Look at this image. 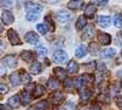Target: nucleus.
<instances>
[{
	"mask_svg": "<svg viewBox=\"0 0 122 110\" xmlns=\"http://www.w3.org/2000/svg\"><path fill=\"white\" fill-rule=\"evenodd\" d=\"M10 81H11V83L14 86H18L20 83H21V77H20V72H14L11 73V76H10Z\"/></svg>",
	"mask_w": 122,
	"mask_h": 110,
	"instance_id": "5701e85b",
	"label": "nucleus"
},
{
	"mask_svg": "<svg viewBox=\"0 0 122 110\" xmlns=\"http://www.w3.org/2000/svg\"><path fill=\"white\" fill-rule=\"evenodd\" d=\"M29 70H30V73H33V75H39L40 71H42V65H40L38 61L33 63L32 65L29 66Z\"/></svg>",
	"mask_w": 122,
	"mask_h": 110,
	"instance_id": "6ab92c4d",
	"label": "nucleus"
},
{
	"mask_svg": "<svg viewBox=\"0 0 122 110\" xmlns=\"http://www.w3.org/2000/svg\"><path fill=\"white\" fill-rule=\"evenodd\" d=\"M71 18V15L68 11H66V10H61V11L57 12V21L61 23V25H66Z\"/></svg>",
	"mask_w": 122,
	"mask_h": 110,
	"instance_id": "f03ea898",
	"label": "nucleus"
},
{
	"mask_svg": "<svg viewBox=\"0 0 122 110\" xmlns=\"http://www.w3.org/2000/svg\"><path fill=\"white\" fill-rule=\"evenodd\" d=\"M37 29L39 31L40 34H45V33L48 32V27H46V25H43V23H39V25L37 26Z\"/></svg>",
	"mask_w": 122,
	"mask_h": 110,
	"instance_id": "f704fd0d",
	"label": "nucleus"
},
{
	"mask_svg": "<svg viewBox=\"0 0 122 110\" xmlns=\"http://www.w3.org/2000/svg\"><path fill=\"white\" fill-rule=\"evenodd\" d=\"M36 50H37V54L39 55V56H45L46 55V48L44 47V45H39V47H37V49H36Z\"/></svg>",
	"mask_w": 122,
	"mask_h": 110,
	"instance_id": "7c9ffc66",
	"label": "nucleus"
},
{
	"mask_svg": "<svg viewBox=\"0 0 122 110\" xmlns=\"http://www.w3.org/2000/svg\"><path fill=\"white\" fill-rule=\"evenodd\" d=\"M95 12H97V9H95V6L93 4H89V5L86 6V10H84V16L86 17L92 18V17L95 15Z\"/></svg>",
	"mask_w": 122,
	"mask_h": 110,
	"instance_id": "4468645a",
	"label": "nucleus"
},
{
	"mask_svg": "<svg viewBox=\"0 0 122 110\" xmlns=\"http://www.w3.org/2000/svg\"><path fill=\"white\" fill-rule=\"evenodd\" d=\"M54 110H61V109H54Z\"/></svg>",
	"mask_w": 122,
	"mask_h": 110,
	"instance_id": "a18cd8bd",
	"label": "nucleus"
},
{
	"mask_svg": "<svg viewBox=\"0 0 122 110\" xmlns=\"http://www.w3.org/2000/svg\"><path fill=\"white\" fill-rule=\"evenodd\" d=\"M67 70H68V73H77L78 72V64L75 61V60H71L67 65Z\"/></svg>",
	"mask_w": 122,
	"mask_h": 110,
	"instance_id": "a211bd4d",
	"label": "nucleus"
},
{
	"mask_svg": "<svg viewBox=\"0 0 122 110\" xmlns=\"http://www.w3.org/2000/svg\"><path fill=\"white\" fill-rule=\"evenodd\" d=\"M12 5H14V3L10 1V0H9V1H1V6L3 7H11Z\"/></svg>",
	"mask_w": 122,
	"mask_h": 110,
	"instance_id": "4c0bfd02",
	"label": "nucleus"
},
{
	"mask_svg": "<svg viewBox=\"0 0 122 110\" xmlns=\"http://www.w3.org/2000/svg\"><path fill=\"white\" fill-rule=\"evenodd\" d=\"M44 93H45L44 87L38 84V86L36 87V89H34V92H33V97H34V98H39V97H42Z\"/></svg>",
	"mask_w": 122,
	"mask_h": 110,
	"instance_id": "393cba45",
	"label": "nucleus"
},
{
	"mask_svg": "<svg viewBox=\"0 0 122 110\" xmlns=\"http://www.w3.org/2000/svg\"><path fill=\"white\" fill-rule=\"evenodd\" d=\"M94 27L93 26H87L84 29H83V33H82V39L83 41H90L93 39L94 37Z\"/></svg>",
	"mask_w": 122,
	"mask_h": 110,
	"instance_id": "7ed1b4c3",
	"label": "nucleus"
},
{
	"mask_svg": "<svg viewBox=\"0 0 122 110\" xmlns=\"http://www.w3.org/2000/svg\"><path fill=\"white\" fill-rule=\"evenodd\" d=\"M21 59L23 60V61H27V63L32 61L33 60V53L30 50H23L21 53Z\"/></svg>",
	"mask_w": 122,
	"mask_h": 110,
	"instance_id": "4be33fe9",
	"label": "nucleus"
},
{
	"mask_svg": "<svg viewBox=\"0 0 122 110\" xmlns=\"http://www.w3.org/2000/svg\"><path fill=\"white\" fill-rule=\"evenodd\" d=\"M94 4L98 5V6H105L107 4V0H95Z\"/></svg>",
	"mask_w": 122,
	"mask_h": 110,
	"instance_id": "e433bc0d",
	"label": "nucleus"
},
{
	"mask_svg": "<svg viewBox=\"0 0 122 110\" xmlns=\"http://www.w3.org/2000/svg\"><path fill=\"white\" fill-rule=\"evenodd\" d=\"M48 87L50 89H53V91H56V89H59L60 87V83H59V79H54V78H50L48 81Z\"/></svg>",
	"mask_w": 122,
	"mask_h": 110,
	"instance_id": "b1692460",
	"label": "nucleus"
},
{
	"mask_svg": "<svg viewBox=\"0 0 122 110\" xmlns=\"http://www.w3.org/2000/svg\"><path fill=\"white\" fill-rule=\"evenodd\" d=\"M117 76H118V77H122V70H120V71H117Z\"/></svg>",
	"mask_w": 122,
	"mask_h": 110,
	"instance_id": "c03bdc74",
	"label": "nucleus"
},
{
	"mask_svg": "<svg viewBox=\"0 0 122 110\" xmlns=\"http://www.w3.org/2000/svg\"><path fill=\"white\" fill-rule=\"evenodd\" d=\"M89 78H90L89 75H82V76H79V77L76 79V86H77V87H81V88H83V86L88 83Z\"/></svg>",
	"mask_w": 122,
	"mask_h": 110,
	"instance_id": "ddd939ff",
	"label": "nucleus"
},
{
	"mask_svg": "<svg viewBox=\"0 0 122 110\" xmlns=\"http://www.w3.org/2000/svg\"><path fill=\"white\" fill-rule=\"evenodd\" d=\"M0 87H1V94H4V93L7 92V87H6L4 83H1V86H0Z\"/></svg>",
	"mask_w": 122,
	"mask_h": 110,
	"instance_id": "a19ab883",
	"label": "nucleus"
},
{
	"mask_svg": "<svg viewBox=\"0 0 122 110\" xmlns=\"http://www.w3.org/2000/svg\"><path fill=\"white\" fill-rule=\"evenodd\" d=\"M98 99H99L100 102H104L105 104H109V103H110L109 97H107V95H105V94H100V95L98 97Z\"/></svg>",
	"mask_w": 122,
	"mask_h": 110,
	"instance_id": "c9c22d12",
	"label": "nucleus"
},
{
	"mask_svg": "<svg viewBox=\"0 0 122 110\" xmlns=\"http://www.w3.org/2000/svg\"><path fill=\"white\" fill-rule=\"evenodd\" d=\"M48 109V103L46 102H39L33 106V110H46Z\"/></svg>",
	"mask_w": 122,
	"mask_h": 110,
	"instance_id": "cd10ccee",
	"label": "nucleus"
},
{
	"mask_svg": "<svg viewBox=\"0 0 122 110\" xmlns=\"http://www.w3.org/2000/svg\"><path fill=\"white\" fill-rule=\"evenodd\" d=\"M54 75L59 81H66V71L61 67H55L54 68Z\"/></svg>",
	"mask_w": 122,
	"mask_h": 110,
	"instance_id": "9d476101",
	"label": "nucleus"
},
{
	"mask_svg": "<svg viewBox=\"0 0 122 110\" xmlns=\"http://www.w3.org/2000/svg\"><path fill=\"white\" fill-rule=\"evenodd\" d=\"M116 54V50L114 48H107V49H104L103 53H101V58L103 59H110V58H112L115 56Z\"/></svg>",
	"mask_w": 122,
	"mask_h": 110,
	"instance_id": "dca6fc26",
	"label": "nucleus"
},
{
	"mask_svg": "<svg viewBox=\"0 0 122 110\" xmlns=\"http://www.w3.org/2000/svg\"><path fill=\"white\" fill-rule=\"evenodd\" d=\"M115 102H116V105L118 108H122V95H118L116 99H115Z\"/></svg>",
	"mask_w": 122,
	"mask_h": 110,
	"instance_id": "58836bf2",
	"label": "nucleus"
},
{
	"mask_svg": "<svg viewBox=\"0 0 122 110\" xmlns=\"http://www.w3.org/2000/svg\"><path fill=\"white\" fill-rule=\"evenodd\" d=\"M4 61L7 64V66L10 67H15L17 65V61H16V56L15 55H6L4 58Z\"/></svg>",
	"mask_w": 122,
	"mask_h": 110,
	"instance_id": "f3484780",
	"label": "nucleus"
},
{
	"mask_svg": "<svg viewBox=\"0 0 122 110\" xmlns=\"http://www.w3.org/2000/svg\"><path fill=\"white\" fill-rule=\"evenodd\" d=\"M79 97H81V99H82L83 102H87L88 99H89V97H90V92H89V89H88V88H86V87L81 88V89H79Z\"/></svg>",
	"mask_w": 122,
	"mask_h": 110,
	"instance_id": "412c9836",
	"label": "nucleus"
},
{
	"mask_svg": "<svg viewBox=\"0 0 122 110\" xmlns=\"http://www.w3.org/2000/svg\"><path fill=\"white\" fill-rule=\"evenodd\" d=\"M20 76H21V81L22 82H25V83H29L30 82V77H29V75L26 72V71H20Z\"/></svg>",
	"mask_w": 122,
	"mask_h": 110,
	"instance_id": "c85d7f7f",
	"label": "nucleus"
},
{
	"mask_svg": "<svg viewBox=\"0 0 122 110\" xmlns=\"http://www.w3.org/2000/svg\"><path fill=\"white\" fill-rule=\"evenodd\" d=\"M114 25L117 28H121L122 27V15H120V14L115 15V17H114Z\"/></svg>",
	"mask_w": 122,
	"mask_h": 110,
	"instance_id": "c756f323",
	"label": "nucleus"
},
{
	"mask_svg": "<svg viewBox=\"0 0 122 110\" xmlns=\"http://www.w3.org/2000/svg\"><path fill=\"white\" fill-rule=\"evenodd\" d=\"M25 41H26L27 43H29V44H37L38 41H39V37H38V34L34 33V32H28V33L25 36Z\"/></svg>",
	"mask_w": 122,
	"mask_h": 110,
	"instance_id": "0eeeda50",
	"label": "nucleus"
},
{
	"mask_svg": "<svg viewBox=\"0 0 122 110\" xmlns=\"http://www.w3.org/2000/svg\"><path fill=\"white\" fill-rule=\"evenodd\" d=\"M7 37H9V39H10V42H11V44H14V45H20V44L22 43L21 41H20L18 34H17V32L15 31V29H9Z\"/></svg>",
	"mask_w": 122,
	"mask_h": 110,
	"instance_id": "20e7f679",
	"label": "nucleus"
},
{
	"mask_svg": "<svg viewBox=\"0 0 122 110\" xmlns=\"http://www.w3.org/2000/svg\"><path fill=\"white\" fill-rule=\"evenodd\" d=\"M89 49H90V53L95 55V54L99 53V44H97V43H94V42L90 43V44H89Z\"/></svg>",
	"mask_w": 122,
	"mask_h": 110,
	"instance_id": "2f4dec72",
	"label": "nucleus"
},
{
	"mask_svg": "<svg viewBox=\"0 0 122 110\" xmlns=\"http://www.w3.org/2000/svg\"><path fill=\"white\" fill-rule=\"evenodd\" d=\"M21 102H22V104L23 105H27L29 102H30V97H29V93L28 92H22L21 93Z\"/></svg>",
	"mask_w": 122,
	"mask_h": 110,
	"instance_id": "bb28decb",
	"label": "nucleus"
},
{
	"mask_svg": "<svg viewBox=\"0 0 122 110\" xmlns=\"http://www.w3.org/2000/svg\"><path fill=\"white\" fill-rule=\"evenodd\" d=\"M1 110H11L9 105H1Z\"/></svg>",
	"mask_w": 122,
	"mask_h": 110,
	"instance_id": "37998d69",
	"label": "nucleus"
},
{
	"mask_svg": "<svg viewBox=\"0 0 122 110\" xmlns=\"http://www.w3.org/2000/svg\"><path fill=\"white\" fill-rule=\"evenodd\" d=\"M76 84V81L73 82V79H66L64 82V86L66 87V89H73V86Z\"/></svg>",
	"mask_w": 122,
	"mask_h": 110,
	"instance_id": "72a5a7b5",
	"label": "nucleus"
},
{
	"mask_svg": "<svg viewBox=\"0 0 122 110\" xmlns=\"http://www.w3.org/2000/svg\"><path fill=\"white\" fill-rule=\"evenodd\" d=\"M1 20H3V23H5V25H10V23H12V22H14L15 17H14V15H12L11 11H9V10H5V11L3 12V15H1Z\"/></svg>",
	"mask_w": 122,
	"mask_h": 110,
	"instance_id": "423d86ee",
	"label": "nucleus"
},
{
	"mask_svg": "<svg viewBox=\"0 0 122 110\" xmlns=\"http://www.w3.org/2000/svg\"><path fill=\"white\" fill-rule=\"evenodd\" d=\"M39 17V14H33V12H27L26 15V18L27 21H37Z\"/></svg>",
	"mask_w": 122,
	"mask_h": 110,
	"instance_id": "473e14b6",
	"label": "nucleus"
},
{
	"mask_svg": "<svg viewBox=\"0 0 122 110\" xmlns=\"http://www.w3.org/2000/svg\"><path fill=\"white\" fill-rule=\"evenodd\" d=\"M87 27V17L86 16H79L77 18V22H76V28L78 29V31H82V29H84Z\"/></svg>",
	"mask_w": 122,
	"mask_h": 110,
	"instance_id": "f8f14e48",
	"label": "nucleus"
},
{
	"mask_svg": "<svg viewBox=\"0 0 122 110\" xmlns=\"http://www.w3.org/2000/svg\"><path fill=\"white\" fill-rule=\"evenodd\" d=\"M50 99H51V102H53L55 105H59V104L62 103V100H64V94L61 93V92H59V91H56L54 94H51Z\"/></svg>",
	"mask_w": 122,
	"mask_h": 110,
	"instance_id": "9b49d317",
	"label": "nucleus"
},
{
	"mask_svg": "<svg viewBox=\"0 0 122 110\" xmlns=\"http://www.w3.org/2000/svg\"><path fill=\"white\" fill-rule=\"evenodd\" d=\"M83 6V1L82 0H72L67 4V7L68 9H72V10H77V9H81Z\"/></svg>",
	"mask_w": 122,
	"mask_h": 110,
	"instance_id": "aec40b11",
	"label": "nucleus"
},
{
	"mask_svg": "<svg viewBox=\"0 0 122 110\" xmlns=\"http://www.w3.org/2000/svg\"><path fill=\"white\" fill-rule=\"evenodd\" d=\"M90 110H101V109H100V106L98 104H93V106H92Z\"/></svg>",
	"mask_w": 122,
	"mask_h": 110,
	"instance_id": "79ce46f5",
	"label": "nucleus"
},
{
	"mask_svg": "<svg viewBox=\"0 0 122 110\" xmlns=\"http://www.w3.org/2000/svg\"><path fill=\"white\" fill-rule=\"evenodd\" d=\"M53 59L55 63H59V64H62L65 63L67 60V53L64 52L62 49H59V50H56L54 54H53Z\"/></svg>",
	"mask_w": 122,
	"mask_h": 110,
	"instance_id": "f257e3e1",
	"label": "nucleus"
},
{
	"mask_svg": "<svg viewBox=\"0 0 122 110\" xmlns=\"http://www.w3.org/2000/svg\"><path fill=\"white\" fill-rule=\"evenodd\" d=\"M121 87H122V82H121Z\"/></svg>",
	"mask_w": 122,
	"mask_h": 110,
	"instance_id": "49530a36",
	"label": "nucleus"
},
{
	"mask_svg": "<svg viewBox=\"0 0 122 110\" xmlns=\"http://www.w3.org/2000/svg\"><path fill=\"white\" fill-rule=\"evenodd\" d=\"M9 104H10V106H11V108H18V105H20V99H18V97H17V95L11 97V98L9 99Z\"/></svg>",
	"mask_w": 122,
	"mask_h": 110,
	"instance_id": "a878e982",
	"label": "nucleus"
},
{
	"mask_svg": "<svg viewBox=\"0 0 122 110\" xmlns=\"http://www.w3.org/2000/svg\"><path fill=\"white\" fill-rule=\"evenodd\" d=\"M26 7L28 10V12H33V14H39L43 10V6L40 4H34V3H27Z\"/></svg>",
	"mask_w": 122,
	"mask_h": 110,
	"instance_id": "39448f33",
	"label": "nucleus"
},
{
	"mask_svg": "<svg viewBox=\"0 0 122 110\" xmlns=\"http://www.w3.org/2000/svg\"><path fill=\"white\" fill-rule=\"evenodd\" d=\"M97 23L100 26V27H103V28H106L110 26L111 23V18L109 16H99L98 20H97Z\"/></svg>",
	"mask_w": 122,
	"mask_h": 110,
	"instance_id": "6e6552de",
	"label": "nucleus"
},
{
	"mask_svg": "<svg viewBox=\"0 0 122 110\" xmlns=\"http://www.w3.org/2000/svg\"><path fill=\"white\" fill-rule=\"evenodd\" d=\"M98 70H99L100 72H104L105 70H106V67H105V65L103 63H98Z\"/></svg>",
	"mask_w": 122,
	"mask_h": 110,
	"instance_id": "ea45409f",
	"label": "nucleus"
},
{
	"mask_svg": "<svg viewBox=\"0 0 122 110\" xmlns=\"http://www.w3.org/2000/svg\"><path fill=\"white\" fill-rule=\"evenodd\" d=\"M98 38H99V41L100 43L103 44V45H107L111 43V36L107 34V33H104V32H99L98 33Z\"/></svg>",
	"mask_w": 122,
	"mask_h": 110,
	"instance_id": "1a4fd4ad",
	"label": "nucleus"
},
{
	"mask_svg": "<svg viewBox=\"0 0 122 110\" xmlns=\"http://www.w3.org/2000/svg\"><path fill=\"white\" fill-rule=\"evenodd\" d=\"M75 54L77 58H84L87 55V48L83 45V44H79L77 48H76V50H75Z\"/></svg>",
	"mask_w": 122,
	"mask_h": 110,
	"instance_id": "2eb2a0df",
	"label": "nucleus"
}]
</instances>
